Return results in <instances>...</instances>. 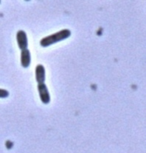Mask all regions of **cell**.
Returning a JSON list of instances; mask_svg holds the SVG:
<instances>
[{"mask_svg": "<svg viewBox=\"0 0 146 153\" xmlns=\"http://www.w3.org/2000/svg\"><path fill=\"white\" fill-rule=\"evenodd\" d=\"M8 96H9V92L6 89L0 88V98H7Z\"/></svg>", "mask_w": 146, "mask_h": 153, "instance_id": "8992f818", "label": "cell"}, {"mask_svg": "<svg viewBox=\"0 0 146 153\" xmlns=\"http://www.w3.org/2000/svg\"><path fill=\"white\" fill-rule=\"evenodd\" d=\"M20 62L23 68H28L31 62V53L28 49H23L21 50V55H20Z\"/></svg>", "mask_w": 146, "mask_h": 153, "instance_id": "277c9868", "label": "cell"}, {"mask_svg": "<svg viewBox=\"0 0 146 153\" xmlns=\"http://www.w3.org/2000/svg\"><path fill=\"white\" fill-rule=\"evenodd\" d=\"M25 1H29V0H25Z\"/></svg>", "mask_w": 146, "mask_h": 153, "instance_id": "52a82bcc", "label": "cell"}, {"mask_svg": "<svg viewBox=\"0 0 146 153\" xmlns=\"http://www.w3.org/2000/svg\"><path fill=\"white\" fill-rule=\"evenodd\" d=\"M35 78L37 83L45 82V68L42 64H38L35 68Z\"/></svg>", "mask_w": 146, "mask_h": 153, "instance_id": "5b68a950", "label": "cell"}, {"mask_svg": "<svg viewBox=\"0 0 146 153\" xmlns=\"http://www.w3.org/2000/svg\"><path fill=\"white\" fill-rule=\"evenodd\" d=\"M0 3H1V0H0Z\"/></svg>", "mask_w": 146, "mask_h": 153, "instance_id": "ba28073f", "label": "cell"}, {"mask_svg": "<svg viewBox=\"0 0 146 153\" xmlns=\"http://www.w3.org/2000/svg\"><path fill=\"white\" fill-rule=\"evenodd\" d=\"M16 40H17V45L20 50L26 49L28 46V39H27V34L23 30H19L16 33Z\"/></svg>", "mask_w": 146, "mask_h": 153, "instance_id": "3957f363", "label": "cell"}, {"mask_svg": "<svg viewBox=\"0 0 146 153\" xmlns=\"http://www.w3.org/2000/svg\"><path fill=\"white\" fill-rule=\"evenodd\" d=\"M37 89H38V93H39V97L40 100L43 104H48L50 102V93L49 90H48L47 86L45 83H38V86H37Z\"/></svg>", "mask_w": 146, "mask_h": 153, "instance_id": "7a4b0ae2", "label": "cell"}, {"mask_svg": "<svg viewBox=\"0 0 146 153\" xmlns=\"http://www.w3.org/2000/svg\"><path fill=\"white\" fill-rule=\"evenodd\" d=\"M71 31L69 29H62L58 31L56 33H53L51 35H48L44 38L40 40V45L42 47H48L50 45H53L55 43H58L60 41H63V40L67 39L68 37H70Z\"/></svg>", "mask_w": 146, "mask_h": 153, "instance_id": "6da1fadb", "label": "cell"}]
</instances>
